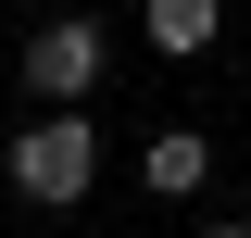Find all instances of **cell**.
<instances>
[{"label": "cell", "mask_w": 251, "mask_h": 238, "mask_svg": "<svg viewBox=\"0 0 251 238\" xmlns=\"http://www.w3.org/2000/svg\"><path fill=\"white\" fill-rule=\"evenodd\" d=\"M0 176H13V201L75 213V201L100 188V125H88V113H38V125H13V138H0Z\"/></svg>", "instance_id": "obj_1"}, {"label": "cell", "mask_w": 251, "mask_h": 238, "mask_svg": "<svg viewBox=\"0 0 251 238\" xmlns=\"http://www.w3.org/2000/svg\"><path fill=\"white\" fill-rule=\"evenodd\" d=\"M201 238H251V226H201Z\"/></svg>", "instance_id": "obj_5"}, {"label": "cell", "mask_w": 251, "mask_h": 238, "mask_svg": "<svg viewBox=\"0 0 251 238\" xmlns=\"http://www.w3.org/2000/svg\"><path fill=\"white\" fill-rule=\"evenodd\" d=\"M138 176H151V201H188V188L214 176V138H201V125H163V138L138 150Z\"/></svg>", "instance_id": "obj_4"}, {"label": "cell", "mask_w": 251, "mask_h": 238, "mask_svg": "<svg viewBox=\"0 0 251 238\" xmlns=\"http://www.w3.org/2000/svg\"><path fill=\"white\" fill-rule=\"evenodd\" d=\"M25 88H38V113H75V100L100 88V25H88V13L25 25Z\"/></svg>", "instance_id": "obj_2"}, {"label": "cell", "mask_w": 251, "mask_h": 238, "mask_svg": "<svg viewBox=\"0 0 251 238\" xmlns=\"http://www.w3.org/2000/svg\"><path fill=\"white\" fill-rule=\"evenodd\" d=\"M214 25H226V0H138V38H151L163 63H201Z\"/></svg>", "instance_id": "obj_3"}]
</instances>
